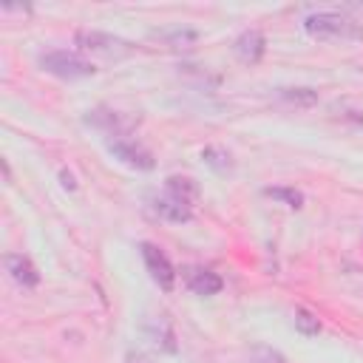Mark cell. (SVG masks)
<instances>
[{"instance_id":"obj_1","label":"cell","mask_w":363,"mask_h":363,"mask_svg":"<svg viewBox=\"0 0 363 363\" xmlns=\"http://www.w3.org/2000/svg\"><path fill=\"white\" fill-rule=\"evenodd\" d=\"M303 28L318 40H363V26L354 20L335 14V11H318L303 20Z\"/></svg>"},{"instance_id":"obj_2","label":"cell","mask_w":363,"mask_h":363,"mask_svg":"<svg viewBox=\"0 0 363 363\" xmlns=\"http://www.w3.org/2000/svg\"><path fill=\"white\" fill-rule=\"evenodd\" d=\"M40 65H43V71H48L60 79H82L96 71L94 62H88L85 57H79L74 51H62V48L40 54Z\"/></svg>"},{"instance_id":"obj_3","label":"cell","mask_w":363,"mask_h":363,"mask_svg":"<svg viewBox=\"0 0 363 363\" xmlns=\"http://www.w3.org/2000/svg\"><path fill=\"white\" fill-rule=\"evenodd\" d=\"M77 45L82 51H91V54H99L105 60H119V57H128L133 54V45L128 40H119L113 34H102V31H77Z\"/></svg>"},{"instance_id":"obj_4","label":"cell","mask_w":363,"mask_h":363,"mask_svg":"<svg viewBox=\"0 0 363 363\" xmlns=\"http://www.w3.org/2000/svg\"><path fill=\"white\" fill-rule=\"evenodd\" d=\"M85 122L116 139V136H128L139 125V116H130V113H122V111H111V108H94V111L85 113Z\"/></svg>"},{"instance_id":"obj_5","label":"cell","mask_w":363,"mask_h":363,"mask_svg":"<svg viewBox=\"0 0 363 363\" xmlns=\"http://www.w3.org/2000/svg\"><path fill=\"white\" fill-rule=\"evenodd\" d=\"M139 250H142V258H145V267H147L153 284H159L164 292H170V289L176 286V269H173L170 258H167L156 244H150V241L139 244Z\"/></svg>"},{"instance_id":"obj_6","label":"cell","mask_w":363,"mask_h":363,"mask_svg":"<svg viewBox=\"0 0 363 363\" xmlns=\"http://www.w3.org/2000/svg\"><path fill=\"white\" fill-rule=\"evenodd\" d=\"M108 150H111L119 162H125L128 167H136V170H150V167H153V153H150L145 145H139V142H133V139H128V136L108 139Z\"/></svg>"},{"instance_id":"obj_7","label":"cell","mask_w":363,"mask_h":363,"mask_svg":"<svg viewBox=\"0 0 363 363\" xmlns=\"http://www.w3.org/2000/svg\"><path fill=\"white\" fill-rule=\"evenodd\" d=\"M233 51H235V57H238L241 62L255 65V62L264 57V51H267V40H264V34H261L258 28H247V31H241V34L235 37Z\"/></svg>"},{"instance_id":"obj_8","label":"cell","mask_w":363,"mask_h":363,"mask_svg":"<svg viewBox=\"0 0 363 363\" xmlns=\"http://www.w3.org/2000/svg\"><path fill=\"white\" fill-rule=\"evenodd\" d=\"M153 210H156V216H162L167 221H176V224H184V221L193 218V204L179 199V196H173V193H167V190L159 199H153Z\"/></svg>"},{"instance_id":"obj_9","label":"cell","mask_w":363,"mask_h":363,"mask_svg":"<svg viewBox=\"0 0 363 363\" xmlns=\"http://www.w3.org/2000/svg\"><path fill=\"white\" fill-rule=\"evenodd\" d=\"M184 284H187V289L196 292V295H216V292H221V286H224L221 275H216V272H210V269H201V267H187V269H184Z\"/></svg>"},{"instance_id":"obj_10","label":"cell","mask_w":363,"mask_h":363,"mask_svg":"<svg viewBox=\"0 0 363 363\" xmlns=\"http://www.w3.org/2000/svg\"><path fill=\"white\" fill-rule=\"evenodd\" d=\"M6 269H9V275H11L20 286H37V284H40L37 267L31 264V258H26V255H20V252H9V255H6Z\"/></svg>"},{"instance_id":"obj_11","label":"cell","mask_w":363,"mask_h":363,"mask_svg":"<svg viewBox=\"0 0 363 363\" xmlns=\"http://www.w3.org/2000/svg\"><path fill=\"white\" fill-rule=\"evenodd\" d=\"M278 99L289 108H312L318 102V91H312V88H281Z\"/></svg>"},{"instance_id":"obj_12","label":"cell","mask_w":363,"mask_h":363,"mask_svg":"<svg viewBox=\"0 0 363 363\" xmlns=\"http://www.w3.org/2000/svg\"><path fill=\"white\" fill-rule=\"evenodd\" d=\"M164 190L173 193V196H179V199H184V201H190V204H196V199H199L196 182L193 179H184V176H170L164 182Z\"/></svg>"},{"instance_id":"obj_13","label":"cell","mask_w":363,"mask_h":363,"mask_svg":"<svg viewBox=\"0 0 363 363\" xmlns=\"http://www.w3.org/2000/svg\"><path fill=\"white\" fill-rule=\"evenodd\" d=\"M201 159L213 167V170H218V173H227L230 167H233V159H230V153L224 150V147H216V145H210V147H204L201 150Z\"/></svg>"},{"instance_id":"obj_14","label":"cell","mask_w":363,"mask_h":363,"mask_svg":"<svg viewBox=\"0 0 363 363\" xmlns=\"http://www.w3.org/2000/svg\"><path fill=\"white\" fill-rule=\"evenodd\" d=\"M264 193L275 201H284L286 207H303V193L295 187H267Z\"/></svg>"},{"instance_id":"obj_15","label":"cell","mask_w":363,"mask_h":363,"mask_svg":"<svg viewBox=\"0 0 363 363\" xmlns=\"http://www.w3.org/2000/svg\"><path fill=\"white\" fill-rule=\"evenodd\" d=\"M295 329L306 337H315L320 332V320L309 312V309H295Z\"/></svg>"},{"instance_id":"obj_16","label":"cell","mask_w":363,"mask_h":363,"mask_svg":"<svg viewBox=\"0 0 363 363\" xmlns=\"http://www.w3.org/2000/svg\"><path fill=\"white\" fill-rule=\"evenodd\" d=\"M252 363H286L284 360V354H278V352H272L269 346H258V349H252Z\"/></svg>"},{"instance_id":"obj_17","label":"cell","mask_w":363,"mask_h":363,"mask_svg":"<svg viewBox=\"0 0 363 363\" xmlns=\"http://www.w3.org/2000/svg\"><path fill=\"white\" fill-rule=\"evenodd\" d=\"M173 45H179V43H193L196 40V31H173V34H164Z\"/></svg>"},{"instance_id":"obj_18","label":"cell","mask_w":363,"mask_h":363,"mask_svg":"<svg viewBox=\"0 0 363 363\" xmlns=\"http://www.w3.org/2000/svg\"><path fill=\"white\" fill-rule=\"evenodd\" d=\"M60 179H62V187H68V190H74V187H77V182H74V176H71L68 170H62V173H60Z\"/></svg>"},{"instance_id":"obj_19","label":"cell","mask_w":363,"mask_h":363,"mask_svg":"<svg viewBox=\"0 0 363 363\" xmlns=\"http://www.w3.org/2000/svg\"><path fill=\"white\" fill-rule=\"evenodd\" d=\"M128 363H150V360H147L145 354H139V352H136V354L130 352V354H128Z\"/></svg>"}]
</instances>
